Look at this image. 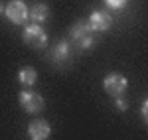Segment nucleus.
<instances>
[{"mask_svg":"<svg viewBox=\"0 0 148 140\" xmlns=\"http://www.w3.org/2000/svg\"><path fill=\"white\" fill-rule=\"evenodd\" d=\"M69 36H71V42L75 44L77 49H91L95 46L93 30L89 28L87 20H77V22L69 28Z\"/></svg>","mask_w":148,"mask_h":140,"instance_id":"1","label":"nucleus"},{"mask_svg":"<svg viewBox=\"0 0 148 140\" xmlns=\"http://www.w3.org/2000/svg\"><path fill=\"white\" fill-rule=\"evenodd\" d=\"M24 44L30 46L32 49H44L47 44V34L46 30L38 24H28L24 28Z\"/></svg>","mask_w":148,"mask_h":140,"instance_id":"2","label":"nucleus"},{"mask_svg":"<svg viewBox=\"0 0 148 140\" xmlns=\"http://www.w3.org/2000/svg\"><path fill=\"white\" fill-rule=\"evenodd\" d=\"M18 101H20L22 109L26 111V113H30V115L42 113V111H44V107H46V103H44V97H42L40 93H36V91H32V89H26V91H22V93L18 95Z\"/></svg>","mask_w":148,"mask_h":140,"instance_id":"3","label":"nucleus"},{"mask_svg":"<svg viewBox=\"0 0 148 140\" xmlns=\"http://www.w3.org/2000/svg\"><path fill=\"white\" fill-rule=\"evenodd\" d=\"M49 61L56 67H67L71 63V44L67 40H59L49 51Z\"/></svg>","mask_w":148,"mask_h":140,"instance_id":"4","label":"nucleus"},{"mask_svg":"<svg viewBox=\"0 0 148 140\" xmlns=\"http://www.w3.org/2000/svg\"><path fill=\"white\" fill-rule=\"evenodd\" d=\"M103 87H105V91L111 97H121V95L126 93L128 81H126L125 75H121V73H109L103 79Z\"/></svg>","mask_w":148,"mask_h":140,"instance_id":"5","label":"nucleus"},{"mask_svg":"<svg viewBox=\"0 0 148 140\" xmlns=\"http://www.w3.org/2000/svg\"><path fill=\"white\" fill-rule=\"evenodd\" d=\"M4 14L12 24L20 26V24H24L28 20V6H26L24 0H10L6 4V8H4Z\"/></svg>","mask_w":148,"mask_h":140,"instance_id":"6","label":"nucleus"},{"mask_svg":"<svg viewBox=\"0 0 148 140\" xmlns=\"http://www.w3.org/2000/svg\"><path fill=\"white\" fill-rule=\"evenodd\" d=\"M87 24H89V28H91L93 32H107V30L113 26V18H111V14H109V12L95 10L91 16H89Z\"/></svg>","mask_w":148,"mask_h":140,"instance_id":"7","label":"nucleus"},{"mask_svg":"<svg viewBox=\"0 0 148 140\" xmlns=\"http://www.w3.org/2000/svg\"><path fill=\"white\" fill-rule=\"evenodd\" d=\"M28 134H30L32 140H47L49 134H51V126H49V122L44 120V118H36V120L30 122V126H28Z\"/></svg>","mask_w":148,"mask_h":140,"instance_id":"8","label":"nucleus"},{"mask_svg":"<svg viewBox=\"0 0 148 140\" xmlns=\"http://www.w3.org/2000/svg\"><path fill=\"white\" fill-rule=\"evenodd\" d=\"M28 18L32 20V24H44L49 18V8L46 2H36L32 4V8H28Z\"/></svg>","mask_w":148,"mask_h":140,"instance_id":"9","label":"nucleus"},{"mask_svg":"<svg viewBox=\"0 0 148 140\" xmlns=\"http://www.w3.org/2000/svg\"><path fill=\"white\" fill-rule=\"evenodd\" d=\"M18 81L22 83L24 87H32V85L38 81V71H36L34 67H30V65L20 67V71H18Z\"/></svg>","mask_w":148,"mask_h":140,"instance_id":"10","label":"nucleus"},{"mask_svg":"<svg viewBox=\"0 0 148 140\" xmlns=\"http://www.w3.org/2000/svg\"><path fill=\"white\" fill-rule=\"evenodd\" d=\"M114 109H116V111H123V113L128 109V101H126L123 95H121V97H114Z\"/></svg>","mask_w":148,"mask_h":140,"instance_id":"11","label":"nucleus"},{"mask_svg":"<svg viewBox=\"0 0 148 140\" xmlns=\"http://www.w3.org/2000/svg\"><path fill=\"white\" fill-rule=\"evenodd\" d=\"M105 4H107L109 8H113V10H121L126 4V0H105Z\"/></svg>","mask_w":148,"mask_h":140,"instance_id":"12","label":"nucleus"},{"mask_svg":"<svg viewBox=\"0 0 148 140\" xmlns=\"http://www.w3.org/2000/svg\"><path fill=\"white\" fill-rule=\"evenodd\" d=\"M142 120H144V122L148 120V101L142 103Z\"/></svg>","mask_w":148,"mask_h":140,"instance_id":"13","label":"nucleus"},{"mask_svg":"<svg viewBox=\"0 0 148 140\" xmlns=\"http://www.w3.org/2000/svg\"><path fill=\"white\" fill-rule=\"evenodd\" d=\"M4 8H6V4H2V2H0V14H4Z\"/></svg>","mask_w":148,"mask_h":140,"instance_id":"14","label":"nucleus"}]
</instances>
